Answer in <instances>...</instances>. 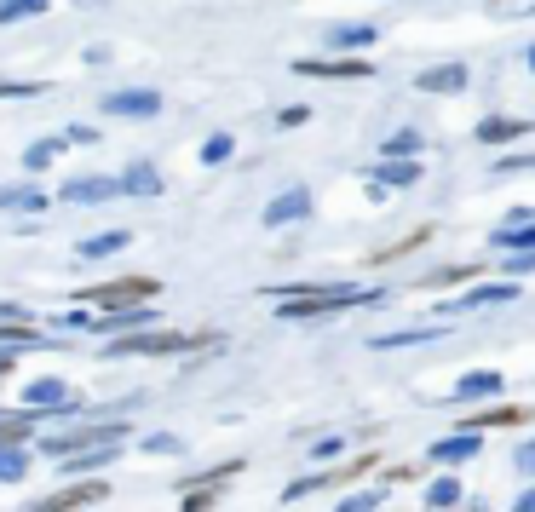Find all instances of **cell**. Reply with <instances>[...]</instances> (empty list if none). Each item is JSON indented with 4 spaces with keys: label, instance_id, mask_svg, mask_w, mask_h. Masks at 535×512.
<instances>
[{
    "label": "cell",
    "instance_id": "6da1fadb",
    "mask_svg": "<svg viewBox=\"0 0 535 512\" xmlns=\"http://www.w3.org/2000/svg\"><path fill=\"white\" fill-rule=\"evenodd\" d=\"M380 288H351V282H300V288H277V317L282 323H311V317H334L351 305H374Z\"/></svg>",
    "mask_w": 535,
    "mask_h": 512
},
{
    "label": "cell",
    "instance_id": "7a4b0ae2",
    "mask_svg": "<svg viewBox=\"0 0 535 512\" xmlns=\"http://www.w3.org/2000/svg\"><path fill=\"white\" fill-rule=\"evenodd\" d=\"M208 346V334H173V328H133L110 340V357H185V351Z\"/></svg>",
    "mask_w": 535,
    "mask_h": 512
},
{
    "label": "cell",
    "instance_id": "3957f363",
    "mask_svg": "<svg viewBox=\"0 0 535 512\" xmlns=\"http://www.w3.org/2000/svg\"><path fill=\"white\" fill-rule=\"evenodd\" d=\"M127 438V420L121 415H104V420H81L75 432H58V438H41L35 443V455H75V449H93V443H121Z\"/></svg>",
    "mask_w": 535,
    "mask_h": 512
},
{
    "label": "cell",
    "instance_id": "277c9868",
    "mask_svg": "<svg viewBox=\"0 0 535 512\" xmlns=\"http://www.w3.org/2000/svg\"><path fill=\"white\" fill-rule=\"evenodd\" d=\"M156 294L150 277H116V282H98V288H81L75 300L81 305H104V311H121V305H144Z\"/></svg>",
    "mask_w": 535,
    "mask_h": 512
},
{
    "label": "cell",
    "instance_id": "5b68a950",
    "mask_svg": "<svg viewBox=\"0 0 535 512\" xmlns=\"http://www.w3.org/2000/svg\"><path fill=\"white\" fill-rule=\"evenodd\" d=\"M374 455H357V461H346V466H328V472H317V478H300V484H288L282 489V501H305V495H317V489H340V484H351V478H363V472H374Z\"/></svg>",
    "mask_w": 535,
    "mask_h": 512
},
{
    "label": "cell",
    "instance_id": "8992f818",
    "mask_svg": "<svg viewBox=\"0 0 535 512\" xmlns=\"http://www.w3.org/2000/svg\"><path fill=\"white\" fill-rule=\"evenodd\" d=\"M294 70L311 75V81H369V75H374L363 52H340V58H300Z\"/></svg>",
    "mask_w": 535,
    "mask_h": 512
},
{
    "label": "cell",
    "instance_id": "52a82bcc",
    "mask_svg": "<svg viewBox=\"0 0 535 512\" xmlns=\"http://www.w3.org/2000/svg\"><path fill=\"white\" fill-rule=\"evenodd\" d=\"M64 202H75V208H98V202H110V196H121V179H104V173H81V179H70V185L58 190Z\"/></svg>",
    "mask_w": 535,
    "mask_h": 512
},
{
    "label": "cell",
    "instance_id": "ba28073f",
    "mask_svg": "<svg viewBox=\"0 0 535 512\" xmlns=\"http://www.w3.org/2000/svg\"><path fill=\"white\" fill-rule=\"evenodd\" d=\"M162 110V93L156 87H127V93H104V116H156Z\"/></svg>",
    "mask_w": 535,
    "mask_h": 512
},
{
    "label": "cell",
    "instance_id": "9c48e42d",
    "mask_svg": "<svg viewBox=\"0 0 535 512\" xmlns=\"http://www.w3.org/2000/svg\"><path fill=\"white\" fill-rule=\"evenodd\" d=\"M104 495H110V489L98 484H70V489H58V495H47V501H29L24 512H75V507H93V501H104Z\"/></svg>",
    "mask_w": 535,
    "mask_h": 512
},
{
    "label": "cell",
    "instance_id": "30bf717a",
    "mask_svg": "<svg viewBox=\"0 0 535 512\" xmlns=\"http://www.w3.org/2000/svg\"><path fill=\"white\" fill-rule=\"evenodd\" d=\"M305 213H311V190H305V185H288L282 196H271L265 225H271V231H282V225H300Z\"/></svg>",
    "mask_w": 535,
    "mask_h": 512
},
{
    "label": "cell",
    "instance_id": "8fae6325",
    "mask_svg": "<svg viewBox=\"0 0 535 512\" xmlns=\"http://www.w3.org/2000/svg\"><path fill=\"white\" fill-rule=\"evenodd\" d=\"M472 455H484V432H455V438H438L432 443V461L438 466H461Z\"/></svg>",
    "mask_w": 535,
    "mask_h": 512
},
{
    "label": "cell",
    "instance_id": "7c38bea8",
    "mask_svg": "<svg viewBox=\"0 0 535 512\" xmlns=\"http://www.w3.org/2000/svg\"><path fill=\"white\" fill-rule=\"evenodd\" d=\"M70 386H64V380H29L24 386V409H41V415H58V409H64V403H70Z\"/></svg>",
    "mask_w": 535,
    "mask_h": 512
},
{
    "label": "cell",
    "instance_id": "4fadbf2b",
    "mask_svg": "<svg viewBox=\"0 0 535 512\" xmlns=\"http://www.w3.org/2000/svg\"><path fill=\"white\" fill-rule=\"evenodd\" d=\"M47 208V190L35 179H18V185H0V213H41Z\"/></svg>",
    "mask_w": 535,
    "mask_h": 512
},
{
    "label": "cell",
    "instance_id": "5bb4252c",
    "mask_svg": "<svg viewBox=\"0 0 535 512\" xmlns=\"http://www.w3.org/2000/svg\"><path fill=\"white\" fill-rule=\"evenodd\" d=\"M495 248H507V254H524V248H535V213H512L501 231L489 236Z\"/></svg>",
    "mask_w": 535,
    "mask_h": 512
},
{
    "label": "cell",
    "instance_id": "9a60e30c",
    "mask_svg": "<svg viewBox=\"0 0 535 512\" xmlns=\"http://www.w3.org/2000/svg\"><path fill=\"white\" fill-rule=\"evenodd\" d=\"M466 81H472V70L466 64H438V70H420V93H466Z\"/></svg>",
    "mask_w": 535,
    "mask_h": 512
},
{
    "label": "cell",
    "instance_id": "2e32d148",
    "mask_svg": "<svg viewBox=\"0 0 535 512\" xmlns=\"http://www.w3.org/2000/svg\"><path fill=\"white\" fill-rule=\"evenodd\" d=\"M110 461H121V443H93V449H75V455H64V472H104Z\"/></svg>",
    "mask_w": 535,
    "mask_h": 512
},
{
    "label": "cell",
    "instance_id": "e0dca14e",
    "mask_svg": "<svg viewBox=\"0 0 535 512\" xmlns=\"http://www.w3.org/2000/svg\"><path fill=\"white\" fill-rule=\"evenodd\" d=\"M369 179H374L380 190H386V185L403 190V185H415V179H420V167H415V156H386V162L369 173Z\"/></svg>",
    "mask_w": 535,
    "mask_h": 512
},
{
    "label": "cell",
    "instance_id": "ac0fdd59",
    "mask_svg": "<svg viewBox=\"0 0 535 512\" xmlns=\"http://www.w3.org/2000/svg\"><path fill=\"white\" fill-rule=\"evenodd\" d=\"M29 466H35V449H29V443H0V484H24Z\"/></svg>",
    "mask_w": 535,
    "mask_h": 512
},
{
    "label": "cell",
    "instance_id": "d6986e66",
    "mask_svg": "<svg viewBox=\"0 0 535 512\" xmlns=\"http://www.w3.org/2000/svg\"><path fill=\"white\" fill-rule=\"evenodd\" d=\"M374 41H380V29H374V24H340V29H328V47H334V52H369Z\"/></svg>",
    "mask_w": 535,
    "mask_h": 512
},
{
    "label": "cell",
    "instance_id": "ffe728a7",
    "mask_svg": "<svg viewBox=\"0 0 535 512\" xmlns=\"http://www.w3.org/2000/svg\"><path fill=\"white\" fill-rule=\"evenodd\" d=\"M443 334H449V328H397V334H374L369 346L374 351H403V346H426V340H443Z\"/></svg>",
    "mask_w": 535,
    "mask_h": 512
},
{
    "label": "cell",
    "instance_id": "44dd1931",
    "mask_svg": "<svg viewBox=\"0 0 535 512\" xmlns=\"http://www.w3.org/2000/svg\"><path fill=\"white\" fill-rule=\"evenodd\" d=\"M518 133H530V121H518V116H484L478 121V144H512Z\"/></svg>",
    "mask_w": 535,
    "mask_h": 512
},
{
    "label": "cell",
    "instance_id": "7402d4cb",
    "mask_svg": "<svg viewBox=\"0 0 535 512\" xmlns=\"http://www.w3.org/2000/svg\"><path fill=\"white\" fill-rule=\"evenodd\" d=\"M121 196H162V173L150 162H133L121 173Z\"/></svg>",
    "mask_w": 535,
    "mask_h": 512
},
{
    "label": "cell",
    "instance_id": "603a6c76",
    "mask_svg": "<svg viewBox=\"0 0 535 512\" xmlns=\"http://www.w3.org/2000/svg\"><path fill=\"white\" fill-rule=\"evenodd\" d=\"M127 242H133V231H98V236H87L75 254H81V259H110V254H121Z\"/></svg>",
    "mask_w": 535,
    "mask_h": 512
},
{
    "label": "cell",
    "instance_id": "cb8c5ba5",
    "mask_svg": "<svg viewBox=\"0 0 535 512\" xmlns=\"http://www.w3.org/2000/svg\"><path fill=\"white\" fill-rule=\"evenodd\" d=\"M518 300V282H478V288H466L461 305H512Z\"/></svg>",
    "mask_w": 535,
    "mask_h": 512
},
{
    "label": "cell",
    "instance_id": "d4e9b609",
    "mask_svg": "<svg viewBox=\"0 0 535 512\" xmlns=\"http://www.w3.org/2000/svg\"><path fill=\"white\" fill-rule=\"evenodd\" d=\"M495 392H501V374L495 369H472L455 380V397H495Z\"/></svg>",
    "mask_w": 535,
    "mask_h": 512
},
{
    "label": "cell",
    "instance_id": "484cf974",
    "mask_svg": "<svg viewBox=\"0 0 535 512\" xmlns=\"http://www.w3.org/2000/svg\"><path fill=\"white\" fill-rule=\"evenodd\" d=\"M524 409H478V415L461 420V432H489V426H518Z\"/></svg>",
    "mask_w": 535,
    "mask_h": 512
},
{
    "label": "cell",
    "instance_id": "4316f807",
    "mask_svg": "<svg viewBox=\"0 0 535 512\" xmlns=\"http://www.w3.org/2000/svg\"><path fill=\"white\" fill-rule=\"evenodd\" d=\"M0 346H47V334L35 323H0Z\"/></svg>",
    "mask_w": 535,
    "mask_h": 512
},
{
    "label": "cell",
    "instance_id": "83f0119b",
    "mask_svg": "<svg viewBox=\"0 0 535 512\" xmlns=\"http://www.w3.org/2000/svg\"><path fill=\"white\" fill-rule=\"evenodd\" d=\"M58 150H64V139H41V144H29V150H24V167H29V173H47V167L58 162Z\"/></svg>",
    "mask_w": 535,
    "mask_h": 512
},
{
    "label": "cell",
    "instance_id": "f1b7e54d",
    "mask_svg": "<svg viewBox=\"0 0 535 512\" xmlns=\"http://www.w3.org/2000/svg\"><path fill=\"white\" fill-rule=\"evenodd\" d=\"M47 0H0V24H24V18H41Z\"/></svg>",
    "mask_w": 535,
    "mask_h": 512
},
{
    "label": "cell",
    "instance_id": "f546056e",
    "mask_svg": "<svg viewBox=\"0 0 535 512\" xmlns=\"http://www.w3.org/2000/svg\"><path fill=\"white\" fill-rule=\"evenodd\" d=\"M231 150H236V139H231V133H213V139L202 144V162H208V167H219V162H231Z\"/></svg>",
    "mask_w": 535,
    "mask_h": 512
},
{
    "label": "cell",
    "instance_id": "4dcf8cb0",
    "mask_svg": "<svg viewBox=\"0 0 535 512\" xmlns=\"http://www.w3.org/2000/svg\"><path fill=\"white\" fill-rule=\"evenodd\" d=\"M380 150H386V156H420V133H392Z\"/></svg>",
    "mask_w": 535,
    "mask_h": 512
},
{
    "label": "cell",
    "instance_id": "1f68e13d",
    "mask_svg": "<svg viewBox=\"0 0 535 512\" xmlns=\"http://www.w3.org/2000/svg\"><path fill=\"white\" fill-rule=\"evenodd\" d=\"M426 501H432V507H455V501H461V484H455V478H438Z\"/></svg>",
    "mask_w": 535,
    "mask_h": 512
},
{
    "label": "cell",
    "instance_id": "d6a6232c",
    "mask_svg": "<svg viewBox=\"0 0 535 512\" xmlns=\"http://www.w3.org/2000/svg\"><path fill=\"white\" fill-rule=\"evenodd\" d=\"M139 449H144V455H179V449H185V443L173 438V432H156V438H144Z\"/></svg>",
    "mask_w": 535,
    "mask_h": 512
},
{
    "label": "cell",
    "instance_id": "836d02e7",
    "mask_svg": "<svg viewBox=\"0 0 535 512\" xmlns=\"http://www.w3.org/2000/svg\"><path fill=\"white\" fill-rule=\"evenodd\" d=\"M466 277H478L472 265H455V271H438V277H426V288H449V282H466Z\"/></svg>",
    "mask_w": 535,
    "mask_h": 512
},
{
    "label": "cell",
    "instance_id": "e575fe53",
    "mask_svg": "<svg viewBox=\"0 0 535 512\" xmlns=\"http://www.w3.org/2000/svg\"><path fill=\"white\" fill-rule=\"evenodd\" d=\"M501 271H512V277H530V271H535V248H524V254H512L507 265H501Z\"/></svg>",
    "mask_w": 535,
    "mask_h": 512
},
{
    "label": "cell",
    "instance_id": "d590c367",
    "mask_svg": "<svg viewBox=\"0 0 535 512\" xmlns=\"http://www.w3.org/2000/svg\"><path fill=\"white\" fill-rule=\"evenodd\" d=\"M41 87L35 81H0V98H35Z\"/></svg>",
    "mask_w": 535,
    "mask_h": 512
},
{
    "label": "cell",
    "instance_id": "8d00e7d4",
    "mask_svg": "<svg viewBox=\"0 0 535 512\" xmlns=\"http://www.w3.org/2000/svg\"><path fill=\"white\" fill-rule=\"evenodd\" d=\"M64 144H98V133L87 121H75V127H64Z\"/></svg>",
    "mask_w": 535,
    "mask_h": 512
},
{
    "label": "cell",
    "instance_id": "74e56055",
    "mask_svg": "<svg viewBox=\"0 0 535 512\" xmlns=\"http://www.w3.org/2000/svg\"><path fill=\"white\" fill-rule=\"evenodd\" d=\"M305 121H311V110H305V104H288L277 116V127H305Z\"/></svg>",
    "mask_w": 535,
    "mask_h": 512
},
{
    "label": "cell",
    "instance_id": "f35d334b",
    "mask_svg": "<svg viewBox=\"0 0 535 512\" xmlns=\"http://www.w3.org/2000/svg\"><path fill=\"white\" fill-rule=\"evenodd\" d=\"M512 466H518V472H524V478H535V438L524 443V449H518V455H512Z\"/></svg>",
    "mask_w": 535,
    "mask_h": 512
},
{
    "label": "cell",
    "instance_id": "ab89813d",
    "mask_svg": "<svg viewBox=\"0 0 535 512\" xmlns=\"http://www.w3.org/2000/svg\"><path fill=\"white\" fill-rule=\"evenodd\" d=\"M340 455V438H317L311 443V461H334Z\"/></svg>",
    "mask_w": 535,
    "mask_h": 512
},
{
    "label": "cell",
    "instance_id": "60d3db41",
    "mask_svg": "<svg viewBox=\"0 0 535 512\" xmlns=\"http://www.w3.org/2000/svg\"><path fill=\"white\" fill-rule=\"evenodd\" d=\"M0 323H35V311H24V305H0Z\"/></svg>",
    "mask_w": 535,
    "mask_h": 512
},
{
    "label": "cell",
    "instance_id": "b9f144b4",
    "mask_svg": "<svg viewBox=\"0 0 535 512\" xmlns=\"http://www.w3.org/2000/svg\"><path fill=\"white\" fill-rule=\"evenodd\" d=\"M374 507V495H351L346 507H334V512H369Z\"/></svg>",
    "mask_w": 535,
    "mask_h": 512
},
{
    "label": "cell",
    "instance_id": "7bdbcfd3",
    "mask_svg": "<svg viewBox=\"0 0 535 512\" xmlns=\"http://www.w3.org/2000/svg\"><path fill=\"white\" fill-rule=\"evenodd\" d=\"M512 512H535V484L524 489V495H518V501H512Z\"/></svg>",
    "mask_w": 535,
    "mask_h": 512
},
{
    "label": "cell",
    "instance_id": "ee69618b",
    "mask_svg": "<svg viewBox=\"0 0 535 512\" xmlns=\"http://www.w3.org/2000/svg\"><path fill=\"white\" fill-rule=\"evenodd\" d=\"M12 374V346H0V380Z\"/></svg>",
    "mask_w": 535,
    "mask_h": 512
},
{
    "label": "cell",
    "instance_id": "f6af8a7d",
    "mask_svg": "<svg viewBox=\"0 0 535 512\" xmlns=\"http://www.w3.org/2000/svg\"><path fill=\"white\" fill-rule=\"evenodd\" d=\"M530 70H535V47H530Z\"/></svg>",
    "mask_w": 535,
    "mask_h": 512
},
{
    "label": "cell",
    "instance_id": "bcb514c9",
    "mask_svg": "<svg viewBox=\"0 0 535 512\" xmlns=\"http://www.w3.org/2000/svg\"><path fill=\"white\" fill-rule=\"evenodd\" d=\"M81 6H93V0H81Z\"/></svg>",
    "mask_w": 535,
    "mask_h": 512
}]
</instances>
